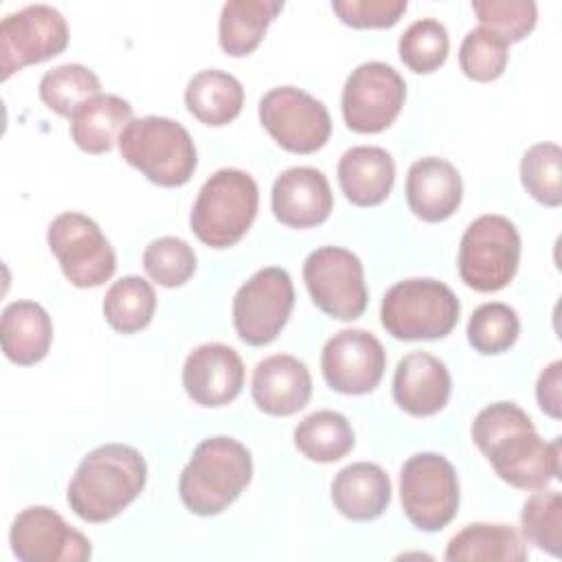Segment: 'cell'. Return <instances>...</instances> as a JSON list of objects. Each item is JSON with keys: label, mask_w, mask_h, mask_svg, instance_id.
Wrapping results in <instances>:
<instances>
[{"label": "cell", "mask_w": 562, "mask_h": 562, "mask_svg": "<svg viewBox=\"0 0 562 562\" xmlns=\"http://www.w3.org/2000/svg\"><path fill=\"white\" fill-rule=\"evenodd\" d=\"M518 334V314L514 312V307L501 301L476 307L468 321V340L483 356L507 351L509 347H514Z\"/></svg>", "instance_id": "obj_33"}, {"label": "cell", "mask_w": 562, "mask_h": 562, "mask_svg": "<svg viewBox=\"0 0 562 562\" xmlns=\"http://www.w3.org/2000/svg\"><path fill=\"white\" fill-rule=\"evenodd\" d=\"M457 294L437 279H404L391 285L380 305L386 334L397 340H435L459 323Z\"/></svg>", "instance_id": "obj_6"}, {"label": "cell", "mask_w": 562, "mask_h": 562, "mask_svg": "<svg viewBox=\"0 0 562 562\" xmlns=\"http://www.w3.org/2000/svg\"><path fill=\"white\" fill-rule=\"evenodd\" d=\"M386 369L382 342L367 329L334 334L321 353V371L329 389L345 395L371 393Z\"/></svg>", "instance_id": "obj_16"}, {"label": "cell", "mask_w": 562, "mask_h": 562, "mask_svg": "<svg viewBox=\"0 0 562 562\" xmlns=\"http://www.w3.org/2000/svg\"><path fill=\"white\" fill-rule=\"evenodd\" d=\"M395 182V162L382 147L358 145L338 160V184L345 198L356 206H375L384 202Z\"/></svg>", "instance_id": "obj_22"}, {"label": "cell", "mask_w": 562, "mask_h": 562, "mask_svg": "<svg viewBox=\"0 0 562 562\" xmlns=\"http://www.w3.org/2000/svg\"><path fill=\"white\" fill-rule=\"evenodd\" d=\"M259 121L292 154H314L331 134V116L323 101L294 86L268 90L259 101Z\"/></svg>", "instance_id": "obj_12"}, {"label": "cell", "mask_w": 562, "mask_h": 562, "mask_svg": "<svg viewBox=\"0 0 562 562\" xmlns=\"http://www.w3.org/2000/svg\"><path fill=\"white\" fill-rule=\"evenodd\" d=\"M0 338L2 351L13 364L31 367L44 360L50 349V316L35 301H13L2 310Z\"/></svg>", "instance_id": "obj_24"}, {"label": "cell", "mask_w": 562, "mask_h": 562, "mask_svg": "<svg viewBox=\"0 0 562 562\" xmlns=\"http://www.w3.org/2000/svg\"><path fill=\"white\" fill-rule=\"evenodd\" d=\"M450 391L448 367L428 351H411L395 367L393 400L413 417L437 415L448 404Z\"/></svg>", "instance_id": "obj_20"}, {"label": "cell", "mask_w": 562, "mask_h": 562, "mask_svg": "<svg viewBox=\"0 0 562 562\" xmlns=\"http://www.w3.org/2000/svg\"><path fill=\"white\" fill-rule=\"evenodd\" d=\"M244 362L239 353L224 342L195 347L182 367V386L187 395L206 408L233 402L244 386Z\"/></svg>", "instance_id": "obj_17"}, {"label": "cell", "mask_w": 562, "mask_h": 562, "mask_svg": "<svg viewBox=\"0 0 562 562\" xmlns=\"http://www.w3.org/2000/svg\"><path fill=\"white\" fill-rule=\"evenodd\" d=\"M252 479V457L233 437L200 441L180 472L178 492L184 507L198 516L222 514L233 505Z\"/></svg>", "instance_id": "obj_3"}, {"label": "cell", "mask_w": 562, "mask_h": 562, "mask_svg": "<svg viewBox=\"0 0 562 562\" xmlns=\"http://www.w3.org/2000/svg\"><path fill=\"white\" fill-rule=\"evenodd\" d=\"M64 277L75 288H99L116 270V255L99 224L83 213H59L46 233Z\"/></svg>", "instance_id": "obj_10"}, {"label": "cell", "mask_w": 562, "mask_h": 562, "mask_svg": "<svg viewBox=\"0 0 562 562\" xmlns=\"http://www.w3.org/2000/svg\"><path fill=\"white\" fill-rule=\"evenodd\" d=\"M472 11L483 29L496 33L507 44L527 37L538 20V7L531 0H474Z\"/></svg>", "instance_id": "obj_38"}, {"label": "cell", "mask_w": 562, "mask_h": 562, "mask_svg": "<svg viewBox=\"0 0 562 562\" xmlns=\"http://www.w3.org/2000/svg\"><path fill=\"white\" fill-rule=\"evenodd\" d=\"M68 24L48 4H29L9 13L0 24L2 81L31 64H42L68 46Z\"/></svg>", "instance_id": "obj_14"}, {"label": "cell", "mask_w": 562, "mask_h": 562, "mask_svg": "<svg viewBox=\"0 0 562 562\" xmlns=\"http://www.w3.org/2000/svg\"><path fill=\"white\" fill-rule=\"evenodd\" d=\"M250 391L259 411L274 417H290L307 406L312 375L303 360L290 353H274L257 362Z\"/></svg>", "instance_id": "obj_19"}, {"label": "cell", "mask_w": 562, "mask_h": 562, "mask_svg": "<svg viewBox=\"0 0 562 562\" xmlns=\"http://www.w3.org/2000/svg\"><path fill=\"white\" fill-rule=\"evenodd\" d=\"M132 105L116 94H97L70 114V136L86 154H105L134 121Z\"/></svg>", "instance_id": "obj_25"}, {"label": "cell", "mask_w": 562, "mask_h": 562, "mask_svg": "<svg viewBox=\"0 0 562 562\" xmlns=\"http://www.w3.org/2000/svg\"><path fill=\"white\" fill-rule=\"evenodd\" d=\"M294 307V285L288 270L268 266L257 270L233 299L237 336L252 347L270 345L285 327Z\"/></svg>", "instance_id": "obj_11"}, {"label": "cell", "mask_w": 562, "mask_h": 562, "mask_svg": "<svg viewBox=\"0 0 562 562\" xmlns=\"http://www.w3.org/2000/svg\"><path fill=\"white\" fill-rule=\"evenodd\" d=\"M400 501L406 518L422 531H439L459 509L454 465L437 452L413 454L400 472Z\"/></svg>", "instance_id": "obj_8"}, {"label": "cell", "mask_w": 562, "mask_h": 562, "mask_svg": "<svg viewBox=\"0 0 562 562\" xmlns=\"http://www.w3.org/2000/svg\"><path fill=\"white\" fill-rule=\"evenodd\" d=\"M259 209V189L241 169H220L200 189L189 222L195 237L211 248L237 244L252 226Z\"/></svg>", "instance_id": "obj_5"}, {"label": "cell", "mask_w": 562, "mask_h": 562, "mask_svg": "<svg viewBox=\"0 0 562 562\" xmlns=\"http://www.w3.org/2000/svg\"><path fill=\"white\" fill-rule=\"evenodd\" d=\"M121 156L158 187H182L198 167L191 134L167 116L134 119L119 138Z\"/></svg>", "instance_id": "obj_4"}, {"label": "cell", "mask_w": 562, "mask_h": 562, "mask_svg": "<svg viewBox=\"0 0 562 562\" xmlns=\"http://www.w3.org/2000/svg\"><path fill=\"white\" fill-rule=\"evenodd\" d=\"M463 182L452 162L437 156L419 158L406 176L408 209L424 222H443L461 206Z\"/></svg>", "instance_id": "obj_21"}, {"label": "cell", "mask_w": 562, "mask_h": 562, "mask_svg": "<svg viewBox=\"0 0 562 562\" xmlns=\"http://www.w3.org/2000/svg\"><path fill=\"white\" fill-rule=\"evenodd\" d=\"M303 281L314 305L331 318L356 321L367 310L364 268L347 248L321 246L312 250L303 261Z\"/></svg>", "instance_id": "obj_9"}, {"label": "cell", "mask_w": 562, "mask_h": 562, "mask_svg": "<svg viewBox=\"0 0 562 562\" xmlns=\"http://www.w3.org/2000/svg\"><path fill=\"white\" fill-rule=\"evenodd\" d=\"M353 428L336 411H316L294 428V446L303 457L316 463H334L353 450Z\"/></svg>", "instance_id": "obj_29"}, {"label": "cell", "mask_w": 562, "mask_h": 562, "mask_svg": "<svg viewBox=\"0 0 562 562\" xmlns=\"http://www.w3.org/2000/svg\"><path fill=\"white\" fill-rule=\"evenodd\" d=\"M334 209L331 187L314 167H290L272 184V213L290 228L323 224Z\"/></svg>", "instance_id": "obj_18"}, {"label": "cell", "mask_w": 562, "mask_h": 562, "mask_svg": "<svg viewBox=\"0 0 562 562\" xmlns=\"http://www.w3.org/2000/svg\"><path fill=\"white\" fill-rule=\"evenodd\" d=\"M472 439L512 487L540 490L560 474V437L540 439L531 417L514 402L485 406L472 422Z\"/></svg>", "instance_id": "obj_1"}, {"label": "cell", "mask_w": 562, "mask_h": 562, "mask_svg": "<svg viewBox=\"0 0 562 562\" xmlns=\"http://www.w3.org/2000/svg\"><path fill=\"white\" fill-rule=\"evenodd\" d=\"M520 182L525 191L544 206L562 202V149L555 143L531 145L520 160Z\"/></svg>", "instance_id": "obj_32"}, {"label": "cell", "mask_w": 562, "mask_h": 562, "mask_svg": "<svg viewBox=\"0 0 562 562\" xmlns=\"http://www.w3.org/2000/svg\"><path fill=\"white\" fill-rule=\"evenodd\" d=\"M9 542L22 562H86L92 555L90 540L46 505L22 509L11 525Z\"/></svg>", "instance_id": "obj_15"}, {"label": "cell", "mask_w": 562, "mask_h": 562, "mask_svg": "<svg viewBox=\"0 0 562 562\" xmlns=\"http://www.w3.org/2000/svg\"><path fill=\"white\" fill-rule=\"evenodd\" d=\"M520 527L525 538L538 549L562 553V498L555 490H536L522 505Z\"/></svg>", "instance_id": "obj_34"}, {"label": "cell", "mask_w": 562, "mask_h": 562, "mask_svg": "<svg viewBox=\"0 0 562 562\" xmlns=\"http://www.w3.org/2000/svg\"><path fill=\"white\" fill-rule=\"evenodd\" d=\"M331 501L349 520H375L391 503V479L375 463H351L334 476Z\"/></svg>", "instance_id": "obj_23"}, {"label": "cell", "mask_w": 562, "mask_h": 562, "mask_svg": "<svg viewBox=\"0 0 562 562\" xmlns=\"http://www.w3.org/2000/svg\"><path fill=\"white\" fill-rule=\"evenodd\" d=\"M406 99L402 75L384 61L360 64L342 88V116L358 134L384 132L400 114Z\"/></svg>", "instance_id": "obj_13"}, {"label": "cell", "mask_w": 562, "mask_h": 562, "mask_svg": "<svg viewBox=\"0 0 562 562\" xmlns=\"http://www.w3.org/2000/svg\"><path fill=\"white\" fill-rule=\"evenodd\" d=\"M507 42L483 26L468 31L459 46V66L463 75L479 83L498 79L507 68Z\"/></svg>", "instance_id": "obj_37"}, {"label": "cell", "mask_w": 562, "mask_h": 562, "mask_svg": "<svg viewBox=\"0 0 562 562\" xmlns=\"http://www.w3.org/2000/svg\"><path fill=\"white\" fill-rule=\"evenodd\" d=\"M156 312V292L149 281L127 274L114 281L103 299V316L119 334H136L145 329Z\"/></svg>", "instance_id": "obj_30"}, {"label": "cell", "mask_w": 562, "mask_h": 562, "mask_svg": "<svg viewBox=\"0 0 562 562\" xmlns=\"http://www.w3.org/2000/svg\"><path fill=\"white\" fill-rule=\"evenodd\" d=\"M520 263V235L503 215H481L459 244L461 281L476 292H498L512 283Z\"/></svg>", "instance_id": "obj_7"}, {"label": "cell", "mask_w": 562, "mask_h": 562, "mask_svg": "<svg viewBox=\"0 0 562 562\" xmlns=\"http://www.w3.org/2000/svg\"><path fill=\"white\" fill-rule=\"evenodd\" d=\"M147 463L125 443H103L88 452L68 483V505L86 522L116 518L145 487Z\"/></svg>", "instance_id": "obj_2"}, {"label": "cell", "mask_w": 562, "mask_h": 562, "mask_svg": "<svg viewBox=\"0 0 562 562\" xmlns=\"http://www.w3.org/2000/svg\"><path fill=\"white\" fill-rule=\"evenodd\" d=\"M450 48V37L439 20H415L400 37V59L417 75L435 72L443 66Z\"/></svg>", "instance_id": "obj_35"}, {"label": "cell", "mask_w": 562, "mask_h": 562, "mask_svg": "<svg viewBox=\"0 0 562 562\" xmlns=\"http://www.w3.org/2000/svg\"><path fill=\"white\" fill-rule=\"evenodd\" d=\"M101 94L99 77L81 64H61L40 81V99L48 110L68 116L88 99Z\"/></svg>", "instance_id": "obj_31"}, {"label": "cell", "mask_w": 562, "mask_h": 562, "mask_svg": "<svg viewBox=\"0 0 562 562\" xmlns=\"http://www.w3.org/2000/svg\"><path fill=\"white\" fill-rule=\"evenodd\" d=\"M448 562H522L527 547L512 525L472 522L454 533L446 547Z\"/></svg>", "instance_id": "obj_27"}, {"label": "cell", "mask_w": 562, "mask_h": 562, "mask_svg": "<svg viewBox=\"0 0 562 562\" xmlns=\"http://www.w3.org/2000/svg\"><path fill=\"white\" fill-rule=\"evenodd\" d=\"M406 0H336L334 13L353 29H389L400 22Z\"/></svg>", "instance_id": "obj_39"}, {"label": "cell", "mask_w": 562, "mask_h": 562, "mask_svg": "<svg viewBox=\"0 0 562 562\" xmlns=\"http://www.w3.org/2000/svg\"><path fill=\"white\" fill-rule=\"evenodd\" d=\"M143 268L147 277L158 285L180 288L193 277L198 268V257L184 239L158 237L145 248Z\"/></svg>", "instance_id": "obj_36"}, {"label": "cell", "mask_w": 562, "mask_h": 562, "mask_svg": "<svg viewBox=\"0 0 562 562\" xmlns=\"http://www.w3.org/2000/svg\"><path fill=\"white\" fill-rule=\"evenodd\" d=\"M281 9L279 0H228L220 13L222 50L231 57L250 55Z\"/></svg>", "instance_id": "obj_28"}, {"label": "cell", "mask_w": 562, "mask_h": 562, "mask_svg": "<svg viewBox=\"0 0 562 562\" xmlns=\"http://www.w3.org/2000/svg\"><path fill=\"white\" fill-rule=\"evenodd\" d=\"M184 103L200 123L222 127L239 116L244 108V88L231 72L206 68L189 79Z\"/></svg>", "instance_id": "obj_26"}, {"label": "cell", "mask_w": 562, "mask_h": 562, "mask_svg": "<svg viewBox=\"0 0 562 562\" xmlns=\"http://www.w3.org/2000/svg\"><path fill=\"white\" fill-rule=\"evenodd\" d=\"M562 362L553 360L538 378L536 384V397L538 406L553 419H560L562 415Z\"/></svg>", "instance_id": "obj_40"}]
</instances>
